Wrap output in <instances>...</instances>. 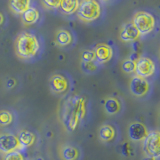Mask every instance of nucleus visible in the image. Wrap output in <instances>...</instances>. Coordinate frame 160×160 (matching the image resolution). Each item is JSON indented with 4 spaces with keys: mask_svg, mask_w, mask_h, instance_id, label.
<instances>
[{
    "mask_svg": "<svg viewBox=\"0 0 160 160\" xmlns=\"http://www.w3.org/2000/svg\"><path fill=\"white\" fill-rule=\"evenodd\" d=\"M21 148H28L35 143V134L27 129H22L16 135Z\"/></svg>",
    "mask_w": 160,
    "mask_h": 160,
    "instance_id": "nucleus-13",
    "label": "nucleus"
},
{
    "mask_svg": "<svg viewBox=\"0 0 160 160\" xmlns=\"http://www.w3.org/2000/svg\"><path fill=\"white\" fill-rule=\"evenodd\" d=\"M95 54V61L97 64H104L112 59L113 49L106 43H99L93 49Z\"/></svg>",
    "mask_w": 160,
    "mask_h": 160,
    "instance_id": "nucleus-10",
    "label": "nucleus"
},
{
    "mask_svg": "<svg viewBox=\"0 0 160 160\" xmlns=\"http://www.w3.org/2000/svg\"><path fill=\"white\" fill-rule=\"evenodd\" d=\"M15 84H16V80H15L14 78H9L7 79V81H6V86L7 88L9 89H11L15 86Z\"/></svg>",
    "mask_w": 160,
    "mask_h": 160,
    "instance_id": "nucleus-27",
    "label": "nucleus"
},
{
    "mask_svg": "<svg viewBox=\"0 0 160 160\" xmlns=\"http://www.w3.org/2000/svg\"><path fill=\"white\" fill-rule=\"evenodd\" d=\"M116 136V130L110 124H104L99 129V138L103 142H110Z\"/></svg>",
    "mask_w": 160,
    "mask_h": 160,
    "instance_id": "nucleus-16",
    "label": "nucleus"
},
{
    "mask_svg": "<svg viewBox=\"0 0 160 160\" xmlns=\"http://www.w3.org/2000/svg\"><path fill=\"white\" fill-rule=\"evenodd\" d=\"M143 160H155V159H153V158H149V157H145V158H143Z\"/></svg>",
    "mask_w": 160,
    "mask_h": 160,
    "instance_id": "nucleus-30",
    "label": "nucleus"
},
{
    "mask_svg": "<svg viewBox=\"0 0 160 160\" xmlns=\"http://www.w3.org/2000/svg\"><path fill=\"white\" fill-rule=\"evenodd\" d=\"M30 5H31V2L29 0H11L9 2V7L11 11L20 15H22L28 8L31 7Z\"/></svg>",
    "mask_w": 160,
    "mask_h": 160,
    "instance_id": "nucleus-18",
    "label": "nucleus"
},
{
    "mask_svg": "<svg viewBox=\"0 0 160 160\" xmlns=\"http://www.w3.org/2000/svg\"><path fill=\"white\" fill-rule=\"evenodd\" d=\"M79 3L78 0H62L59 2V9L65 15H72L77 11Z\"/></svg>",
    "mask_w": 160,
    "mask_h": 160,
    "instance_id": "nucleus-17",
    "label": "nucleus"
},
{
    "mask_svg": "<svg viewBox=\"0 0 160 160\" xmlns=\"http://www.w3.org/2000/svg\"><path fill=\"white\" fill-rule=\"evenodd\" d=\"M59 155L62 160H78L80 151L77 147L72 145H63L59 150Z\"/></svg>",
    "mask_w": 160,
    "mask_h": 160,
    "instance_id": "nucleus-14",
    "label": "nucleus"
},
{
    "mask_svg": "<svg viewBox=\"0 0 160 160\" xmlns=\"http://www.w3.org/2000/svg\"><path fill=\"white\" fill-rule=\"evenodd\" d=\"M129 89L134 96L136 97H144L150 89L149 82L146 79L140 78L138 76H133L130 80L129 83Z\"/></svg>",
    "mask_w": 160,
    "mask_h": 160,
    "instance_id": "nucleus-8",
    "label": "nucleus"
},
{
    "mask_svg": "<svg viewBox=\"0 0 160 160\" xmlns=\"http://www.w3.org/2000/svg\"><path fill=\"white\" fill-rule=\"evenodd\" d=\"M132 24L138 30L140 35H147L151 33L156 25L154 16L147 11H138L134 14Z\"/></svg>",
    "mask_w": 160,
    "mask_h": 160,
    "instance_id": "nucleus-4",
    "label": "nucleus"
},
{
    "mask_svg": "<svg viewBox=\"0 0 160 160\" xmlns=\"http://www.w3.org/2000/svg\"><path fill=\"white\" fill-rule=\"evenodd\" d=\"M104 110L109 115H115L121 110V103L113 96H108L104 100Z\"/></svg>",
    "mask_w": 160,
    "mask_h": 160,
    "instance_id": "nucleus-15",
    "label": "nucleus"
},
{
    "mask_svg": "<svg viewBox=\"0 0 160 160\" xmlns=\"http://www.w3.org/2000/svg\"><path fill=\"white\" fill-rule=\"evenodd\" d=\"M61 122L69 131H74L86 115V100L74 95L64 100L61 107Z\"/></svg>",
    "mask_w": 160,
    "mask_h": 160,
    "instance_id": "nucleus-1",
    "label": "nucleus"
},
{
    "mask_svg": "<svg viewBox=\"0 0 160 160\" xmlns=\"http://www.w3.org/2000/svg\"><path fill=\"white\" fill-rule=\"evenodd\" d=\"M76 13L78 18L83 22H92L101 15V6L95 0H84L80 1Z\"/></svg>",
    "mask_w": 160,
    "mask_h": 160,
    "instance_id": "nucleus-3",
    "label": "nucleus"
},
{
    "mask_svg": "<svg viewBox=\"0 0 160 160\" xmlns=\"http://www.w3.org/2000/svg\"><path fill=\"white\" fill-rule=\"evenodd\" d=\"M2 160H25V157L20 151H14L8 154H4Z\"/></svg>",
    "mask_w": 160,
    "mask_h": 160,
    "instance_id": "nucleus-25",
    "label": "nucleus"
},
{
    "mask_svg": "<svg viewBox=\"0 0 160 160\" xmlns=\"http://www.w3.org/2000/svg\"><path fill=\"white\" fill-rule=\"evenodd\" d=\"M49 86L51 91L55 94H62L66 92L69 88V82L67 78L62 74H54L50 77Z\"/></svg>",
    "mask_w": 160,
    "mask_h": 160,
    "instance_id": "nucleus-11",
    "label": "nucleus"
},
{
    "mask_svg": "<svg viewBox=\"0 0 160 160\" xmlns=\"http://www.w3.org/2000/svg\"><path fill=\"white\" fill-rule=\"evenodd\" d=\"M122 154L125 156H128L129 155V145L127 143H125L122 147Z\"/></svg>",
    "mask_w": 160,
    "mask_h": 160,
    "instance_id": "nucleus-28",
    "label": "nucleus"
},
{
    "mask_svg": "<svg viewBox=\"0 0 160 160\" xmlns=\"http://www.w3.org/2000/svg\"><path fill=\"white\" fill-rule=\"evenodd\" d=\"M142 149L145 156L157 160L160 157V133L157 130L148 132L143 140Z\"/></svg>",
    "mask_w": 160,
    "mask_h": 160,
    "instance_id": "nucleus-5",
    "label": "nucleus"
},
{
    "mask_svg": "<svg viewBox=\"0 0 160 160\" xmlns=\"http://www.w3.org/2000/svg\"><path fill=\"white\" fill-rule=\"evenodd\" d=\"M3 22H4V16H3V14L0 12V25L3 24Z\"/></svg>",
    "mask_w": 160,
    "mask_h": 160,
    "instance_id": "nucleus-29",
    "label": "nucleus"
},
{
    "mask_svg": "<svg viewBox=\"0 0 160 160\" xmlns=\"http://www.w3.org/2000/svg\"><path fill=\"white\" fill-rule=\"evenodd\" d=\"M148 130L147 127L145 125L139 121H134L131 122L128 126V137L134 142H139V141H143L145 137L147 136L148 134Z\"/></svg>",
    "mask_w": 160,
    "mask_h": 160,
    "instance_id": "nucleus-9",
    "label": "nucleus"
},
{
    "mask_svg": "<svg viewBox=\"0 0 160 160\" xmlns=\"http://www.w3.org/2000/svg\"><path fill=\"white\" fill-rule=\"evenodd\" d=\"M59 2L60 1H51V0H46V1H42V4L47 9H57L59 8Z\"/></svg>",
    "mask_w": 160,
    "mask_h": 160,
    "instance_id": "nucleus-26",
    "label": "nucleus"
},
{
    "mask_svg": "<svg viewBox=\"0 0 160 160\" xmlns=\"http://www.w3.org/2000/svg\"><path fill=\"white\" fill-rule=\"evenodd\" d=\"M13 121V115L8 110H1L0 111V125L1 126H7L11 124Z\"/></svg>",
    "mask_w": 160,
    "mask_h": 160,
    "instance_id": "nucleus-21",
    "label": "nucleus"
},
{
    "mask_svg": "<svg viewBox=\"0 0 160 160\" xmlns=\"http://www.w3.org/2000/svg\"><path fill=\"white\" fill-rule=\"evenodd\" d=\"M22 148L20 146L17 136L13 133L5 132L0 134V152L8 154L14 151H20Z\"/></svg>",
    "mask_w": 160,
    "mask_h": 160,
    "instance_id": "nucleus-7",
    "label": "nucleus"
},
{
    "mask_svg": "<svg viewBox=\"0 0 160 160\" xmlns=\"http://www.w3.org/2000/svg\"><path fill=\"white\" fill-rule=\"evenodd\" d=\"M121 68L125 73H133L135 71V62L131 59H125L122 62Z\"/></svg>",
    "mask_w": 160,
    "mask_h": 160,
    "instance_id": "nucleus-24",
    "label": "nucleus"
},
{
    "mask_svg": "<svg viewBox=\"0 0 160 160\" xmlns=\"http://www.w3.org/2000/svg\"><path fill=\"white\" fill-rule=\"evenodd\" d=\"M120 40L123 42H134L138 40L140 37V34L138 32V30L135 28V26L132 24V22H127L125 23L120 31Z\"/></svg>",
    "mask_w": 160,
    "mask_h": 160,
    "instance_id": "nucleus-12",
    "label": "nucleus"
},
{
    "mask_svg": "<svg viewBox=\"0 0 160 160\" xmlns=\"http://www.w3.org/2000/svg\"><path fill=\"white\" fill-rule=\"evenodd\" d=\"M39 18H40V13L38 10L34 7L28 8L26 11L21 15L22 22L26 25L35 24L39 20Z\"/></svg>",
    "mask_w": 160,
    "mask_h": 160,
    "instance_id": "nucleus-20",
    "label": "nucleus"
},
{
    "mask_svg": "<svg viewBox=\"0 0 160 160\" xmlns=\"http://www.w3.org/2000/svg\"><path fill=\"white\" fill-rule=\"evenodd\" d=\"M156 71V65L152 59L146 56H140L135 62V73L136 76L147 79L154 75Z\"/></svg>",
    "mask_w": 160,
    "mask_h": 160,
    "instance_id": "nucleus-6",
    "label": "nucleus"
},
{
    "mask_svg": "<svg viewBox=\"0 0 160 160\" xmlns=\"http://www.w3.org/2000/svg\"><path fill=\"white\" fill-rule=\"evenodd\" d=\"M55 42L59 46H68L72 43V35L66 29H59L55 35Z\"/></svg>",
    "mask_w": 160,
    "mask_h": 160,
    "instance_id": "nucleus-19",
    "label": "nucleus"
},
{
    "mask_svg": "<svg viewBox=\"0 0 160 160\" xmlns=\"http://www.w3.org/2000/svg\"><path fill=\"white\" fill-rule=\"evenodd\" d=\"M81 62H95V54L93 49H85L81 52Z\"/></svg>",
    "mask_w": 160,
    "mask_h": 160,
    "instance_id": "nucleus-22",
    "label": "nucleus"
},
{
    "mask_svg": "<svg viewBox=\"0 0 160 160\" xmlns=\"http://www.w3.org/2000/svg\"><path fill=\"white\" fill-rule=\"evenodd\" d=\"M40 50V43L33 33L22 32L15 40V52L21 59H30L36 56Z\"/></svg>",
    "mask_w": 160,
    "mask_h": 160,
    "instance_id": "nucleus-2",
    "label": "nucleus"
},
{
    "mask_svg": "<svg viewBox=\"0 0 160 160\" xmlns=\"http://www.w3.org/2000/svg\"><path fill=\"white\" fill-rule=\"evenodd\" d=\"M81 68L85 73H93L97 70V62H81Z\"/></svg>",
    "mask_w": 160,
    "mask_h": 160,
    "instance_id": "nucleus-23",
    "label": "nucleus"
}]
</instances>
